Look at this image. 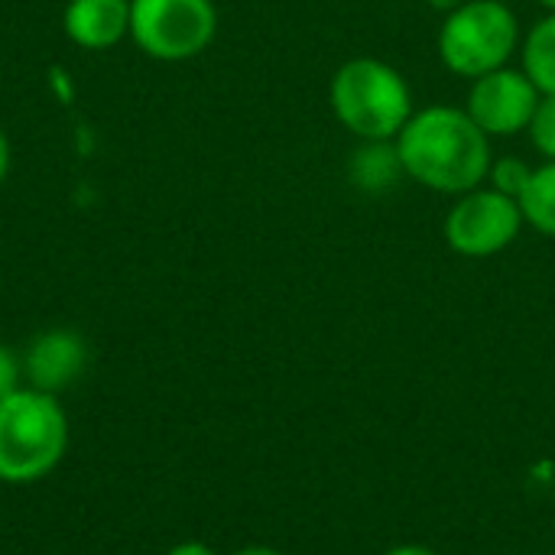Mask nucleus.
<instances>
[{
	"label": "nucleus",
	"instance_id": "f257e3e1",
	"mask_svg": "<svg viewBox=\"0 0 555 555\" xmlns=\"http://www.w3.org/2000/svg\"><path fill=\"white\" fill-rule=\"evenodd\" d=\"M393 143L406 179L452 198L485 185L494 159L491 137L465 107L452 104H426L423 111H413Z\"/></svg>",
	"mask_w": 555,
	"mask_h": 555
},
{
	"label": "nucleus",
	"instance_id": "f03ea898",
	"mask_svg": "<svg viewBox=\"0 0 555 555\" xmlns=\"http://www.w3.org/2000/svg\"><path fill=\"white\" fill-rule=\"evenodd\" d=\"M68 442V413L55 393L20 387L0 400V485L26 488L49 478Z\"/></svg>",
	"mask_w": 555,
	"mask_h": 555
},
{
	"label": "nucleus",
	"instance_id": "7ed1b4c3",
	"mask_svg": "<svg viewBox=\"0 0 555 555\" xmlns=\"http://www.w3.org/2000/svg\"><path fill=\"white\" fill-rule=\"evenodd\" d=\"M328 101L335 120L361 143L397 140L416 111L406 75L374 55H354L341 62L332 75Z\"/></svg>",
	"mask_w": 555,
	"mask_h": 555
},
{
	"label": "nucleus",
	"instance_id": "20e7f679",
	"mask_svg": "<svg viewBox=\"0 0 555 555\" xmlns=\"http://www.w3.org/2000/svg\"><path fill=\"white\" fill-rule=\"evenodd\" d=\"M520 42V20L504 0H465L459 10L442 16L436 36L442 65L468 81L511 65Z\"/></svg>",
	"mask_w": 555,
	"mask_h": 555
},
{
	"label": "nucleus",
	"instance_id": "39448f33",
	"mask_svg": "<svg viewBox=\"0 0 555 555\" xmlns=\"http://www.w3.org/2000/svg\"><path fill=\"white\" fill-rule=\"evenodd\" d=\"M218 33L211 0H130V39L156 62H189Z\"/></svg>",
	"mask_w": 555,
	"mask_h": 555
},
{
	"label": "nucleus",
	"instance_id": "423d86ee",
	"mask_svg": "<svg viewBox=\"0 0 555 555\" xmlns=\"http://www.w3.org/2000/svg\"><path fill=\"white\" fill-rule=\"evenodd\" d=\"M524 224L527 221L517 198L491 185H478L465 195H455V205L442 221V237L459 257L485 260L507 250L520 237Z\"/></svg>",
	"mask_w": 555,
	"mask_h": 555
},
{
	"label": "nucleus",
	"instance_id": "0eeeda50",
	"mask_svg": "<svg viewBox=\"0 0 555 555\" xmlns=\"http://www.w3.org/2000/svg\"><path fill=\"white\" fill-rule=\"evenodd\" d=\"M540 88L524 68L504 65L472 81L465 111L491 137H517L530 127V117L540 104Z\"/></svg>",
	"mask_w": 555,
	"mask_h": 555
},
{
	"label": "nucleus",
	"instance_id": "6e6552de",
	"mask_svg": "<svg viewBox=\"0 0 555 555\" xmlns=\"http://www.w3.org/2000/svg\"><path fill=\"white\" fill-rule=\"evenodd\" d=\"M88 367V345L72 328H46L23 351V377L26 387L62 393L68 390Z\"/></svg>",
	"mask_w": 555,
	"mask_h": 555
},
{
	"label": "nucleus",
	"instance_id": "1a4fd4ad",
	"mask_svg": "<svg viewBox=\"0 0 555 555\" xmlns=\"http://www.w3.org/2000/svg\"><path fill=\"white\" fill-rule=\"evenodd\" d=\"M62 29L88 52L114 49L130 36V0H68Z\"/></svg>",
	"mask_w": 555,
	"mask_h": 555
},
{
	"label": "nucleus",
	"instance_id": "9d476101",
	"mask_svg": "<svg viewBox=\"0 0 555 555\" xmlns=\"http://www.w3.org/2000/svg\"><path fill=\"white\" fill-rule=\"evenodd\" d=\"M351 179L358 189L364 192H384L393 182L406 179L403 166H400V153L393 140H377V143H361L351 166H348Z\"/></svg>",
	"mask_w": 555,
	"mask_h": 555
},
{
	"label": "nucleus",
	"instance_id": "9b49d317",
	"mask_svg": "<svg viewBox=\"0 0 555 555\" xmlns=\"http://www.w3.org/2000/svg\"><path fill=\"white\" fill-rule=\"evenodd\" d=\"M520 68L540 88V94H555V13H546L530 26L520 42Z\"/></svg>",
	"mask_w": 555,
	"mask_h": 555
},
{
	"label": "nucleus",
	"instance_id": "f8f14e48",
	"mask_svg": "<svg viewBox=\"0 0 555 555\" xmlns=\"http://www.w3.org/2000/svg\"><path fill=\"white\" fill-rule=\"evenodd\" d=\"M520 211L537 234L555 241V159L533 169L530 185L520 195Z\"/></svg>",
	"mask_w": 555,
	"mask_h": 555
},
{
	"label": "nucleus",
	"instance_id": "ddd939ff",
	"mask_svg": "<svg viewBox=\"0 0 555 555\" xmlns=\"http://www.w3.org/2000/svg\"><path fill=\"white\" fill-rule=\"evenodd\" d=\"M533 169H537V166H530V163L520 159V156H494L485 185H491V189H498V192H504V195H511V198L520 202V195H524L527 185H530Z\"/></svg>",
	"mask_w": 555,
	"mask_h": 555
},
{
	"label": "nucleus",
	"instance_id": "4468645a",
	"mask_svg": "<svg viewBox=\"0 0 555 555\" xmlns=\"http://www.w3.org/2000/svg\"><path fill=\"white\" fill-rule=\"evenodd\" d=\"M527 133H530L533 150H537L546 163L555 159V94H543V98H540V104H537V111H533V117H530Z\"/></svg>",
	"mask_w": 555,
	"mask_h": 555
},
{
	"label": "nucleus",
	"instance_id": "2eb2a0df",
	"mask_svg": "<svg viewBox=\"0 0 555 555\" xmlns=\"http://www.w3.org/2000/svg\"><path fill=\"white\" fill-rule=\"evenodd\" d=\"M20 387H26V377H23V354H16L10 345L0 341V400L16 393Z\"/></svg>",
	"mask_w": 555,
	"mask_h": 555
},
{
	"label": "nucleus",
	"instance_id": "dca6fc26",
	"mask_svg": "<svg viewBox=\"0 0 555 555\" xmlns=\"http://www.w3.org/2000/svg\"><path fill=\"white\" fill-rule=\"evenodd\" d=\"M166 555H218L211 546H205V543H198V540H185V543H176L172 550Z\"/></svg>",
	"mask_w": 555,
	"mask_h": 555
},
{
	"label": "nucleus",
	"instance_id": "f3484780",
	"mask_svg": "<svg viewBox=\"0 0 555 555\" xmlns=\"http://www.w3.org/2000/svg\"><path fill=\"white\" fill-rule=\"evenodd\" d=\"M384 555H439V553H436V550H429V546H420V543H403V546L387 550Z\"/></svg>",
	"mask_w": 555,
	"mask_h": 555
},
{
	"label": "nucleus",
	"instance_id": "a211bd4d",
	"mask_svg": "<svg viewBox=\"0 0 555 555\" xmlns=\"http://www.w3.org/2000/svg\"><path fill=\"white\" fill-rule=\"evenodd\" d=\"M7 172H10V140H7V133L0 127V185L7 179Z\"/></svg>",
	"mask_w": 555,
	"mask_h": 555
},
{
	"label": "nucleus",
	"instance_id": "6ab92c4d",
	"mask_svg": "<svg viewBox=\"0 0 555 555\" xmlns=\"http://www.w3.org/2000/svg\"><path fill=\"white\" fill-rule=\"evenodd\" d=\"M462 3H465V0H429V7H433V10H439L442 16H446V13H452V10H459Z\"/></svg>",
	"mask_w": 555,
	"mask_h": 555
},
{
	"label": "nucleus",
	"instance_id": "aec40b11",
	"mask_svg": "<svg viewBox=\"0 0 555 555\" xmlns=\"http://www.w3.org/2000/svg\"><path fill=\"white\" fill-rule=\"evenodd\" d=\"M231 555H283L280 550H273V546H244V550H234Z\"/></svg>",
	"mask_w": 555,
	"mask_h": 555
},
{
	"label": "nucleus",
	"instance_id": "412c9836",
	"mask_svg": "<svg viewBox=\"0 0 555 555\" xmlns=\"http://www.w3.org/2000/svg\"><path fill=\"white\" fill-rule=\"evenodd\" d=\"M540 7H543L546 13H555V0H540Z\"/></svg>",
	"mask_w": 555,
	"mask_h": 555
}]
</instances>
